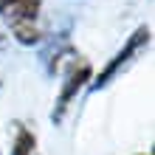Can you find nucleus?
<instances>
[{"instance_id":"f257e3e1","label":"nucleus","mask_w":155,"mask_h":155,"mask_svg":"<svg viewBox=\"0 0 155 155\" xmlns=\"http://www.w3.org/2000/svg\"><path fill=\"white\" fill-rule=\"evenodd\" d=\"M40 6H42V0H0V14L12 25L14 37L25 45L40 40V28H37Z\"/></svg>"},{"instance_id":"f03ea898","label":"nucleus","mask_w":155,"mask_h":155,"mask_svg":"<svg viewBox=\"0 0 155 155\" xmlns=\"http://www.w3.org/2000/svg\"><path fill=\"white\" fill-rule=\"evenodd\" d=\"M87 76H90V68H87V65H82V68H76L74 74H71V79H68V87L62 90V99H59V110H62V107H65V104L71 102V96H74L76 90L82 87V82H85Z\"/></svg>"},{"instance_id":"7ed1b4c3","label":"nucleus","mask_w":155,"mask_h":155,"mask_svg":"<svg viewBox=\"0 0 155 155\" xmlns=\"http://www.w3.org/2000/svg\"><path fill=\"white\" fill-rule=\"evenodd\" d=\"M34 150V135L28 130H20L17 133V144H14V155H31Z\"/></svg>"}]
</instances>
